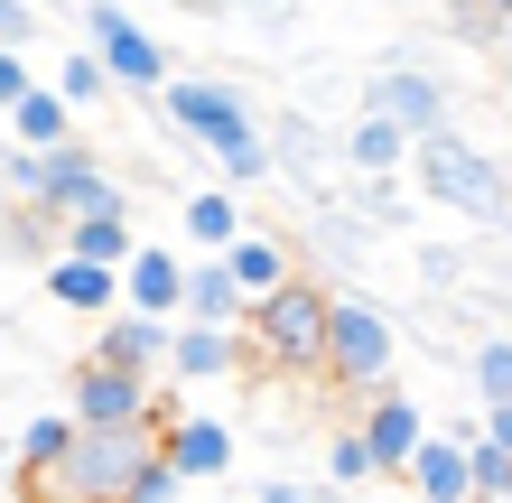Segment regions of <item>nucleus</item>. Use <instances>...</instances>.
Wrapping results in <instances>:
<instances>
[{
  "label": "nucleus",
  "instance_id": "obj_1",
  "mask_svg": "<svg viewBox=\"0 0 512 503\" xmlns=\"http://www.w3.org/2000/svg\"><path fill=\"white\" fill-rule=\"evenodd\" d=\"M401 177L429 205H447V215H466V224H512V168L494 150H475L466 131H419L410 140V159Z\"/></svg>",
  "mask_w": 512,
  "mask_h": 503
},
{
  "label": "nucleus",
  "instance_id": "obj_2",
  "mask_svg": "<svg viewBox=\"0 0 512 503\" xmlns=\"http://www.w3.org/2000/svg\"><path fill=\"white\" fill-rule=\"evenodd\" d=\"M149 438L159 429H84L75 420L66 457H56L47 476H19V494L28 503H122V485H131V466H140Z\"/></svg>",
  "mask_w": 512,
  "mask_h": 503
},
{
  "label": "nucleus",
  "instance_id": "obj_3",
  "mask_svg": "<svg viewBox=\"0 0 512 503\" xmlns=\"http://www.w3.org/2000/svg\"><path fill=\"white\" fill-rule=\"evenodd\" d=\"M326 289L317 280H280L270 299H252L243 317V336H252V364L261 373H317L326 364Z\"/></svg>",
  "mask_w": 512,
  "mask_h": 503
},
{
  "label": "nucleus",
  "instance_id": "obj_4",
  "mask_svg": "<svg viewBox=\"0 0 512 503\" xmlns=\"http://www.w3.org/2000/svg\"><path fill=\"white\" fill-rule=\"evenodd\" d=\"M149 103H159V122H168L177 140H196L205 159L261 131L252 94H243V84H224V75H168V84H159V94H149Z\"/></svg>",
  "mask_w": 512,
  "mask_h": 503
},
{
  "label": "nucleus",
  "instance_id": "obj_5",
  "mask_svg": "<svg viewBox=\"0 0 512 503\" xmlns=\"http://www.w3.org/2000/svg\"><path fill=\"white\" fill-rule=\"evenodd\" d=\"M391 364H401V336H391V317L373 299H336L326 308V364L317 373L336 382V392H382Z\"/></svg>",
  "mask_w": 512,
  "mask_h": 503
},
{
  "label": "nucleus",
  "instance_id": "obj_6",
  "mask_svg": "<svg viewBox=\"0 0 512 503\" xmlns=\"http://www.w3.org/2000/svg\"><path fill=\"white\" fill-rule=\"evenodd\" d=\"M84 47L103 56L112 94H140V103H149V94H159V84L177 75V66H168V47L149 38V28L122 10V0H84Z\"/></svg>",
  "mask_w": 512,
  "mask_h": 503
},
{
  "label": "nucleus",
  "instance_id": "obj_7",
  "mask_svg": "<svg viewBox=\"0 0 512 503\" xmlns=\"http://www.w3.org/2000/svg\"><path fill=\"white\" fill-rule=\"evenodd\" d=\"M66 410H75L84 429H159L168 420V401L149 392V373H122V364H103V354H84V364H75Z\"/></svg>",
  "mask_w": 512,
  "mask_h": 503
},
{
  "label": "nucleus",
  "instance_id": "obj_8",
  "mask_svg": "<svg viewBox=\"0 0 512 503\" xmlns=\"http://www.w3.org/2000/svg\"><path fill=\"white\" fill-rule=\"evenodd\" d=\"M364 112L391 131H447V75H429L419 56H382V66L364 75Z\"/></svg>",
  "mask_w": 512,
  "mask_h": 503
},
{
  "label": "nucleus",
  "instance_id": "obj_9",
  "mask_svg": "<svg viewBox=\"0 0 512 503\" xmlns=\"http://www.w3.org/2000/svg\"><path fill=\"white\" fill-rule=\"evenodd\" d=\"M252 364V336L243 327H205V317H177L168 327V373L177 382H224Z\"/></svg>",
  "mask_w": 512,
  "mask_h": 503
},
{
  "label": "nucleus",
  "instance_id": "obj_10",
  "mask_svg": "<svg viewBox=\"0 0 512 503\" xmlns=\"http://www.w3.org/2000/svg\"><path fill=\"white\" fill-rule=\"evenodd\" d=\"M354 429H364V448H373V466L382 476H401V466L419 457V438H429V410H419L410 392H373V410H354Z\"/></svg>",
  "mask_w": 512,
  "mask_h": 503
},
{
  "label": "nucleus",
  "instance_id": "obj_11",
  "mask_svg": "<svg viewBox=\"0 0 512 503\" xmlns=\"http://www.w3.org/2000/svg\"><path fill=\"white\" fill-rule=\"evenodd\" d=\"M159 448L177 457V476H187V485H215L224 466H233V429L215 420V410H168V420H159Z\"/></svg>",
  "mask_w": 512,
  "mask_h": 503
},
{
  "label": "nucleus",
  "instance_id": "obj_12",
  "mask_svg": "<svg viewBox=\"0 0 512 503\" xmlns=\"http://www.w3.org/2000/svg\"><path fill=\"white\" fill-rule=\"evenodd\" d=\"M270 159H280V168H289V177H298V187H308L317 205L336 196V187H326V177H336L345 159H336V140H326L317 122H298V112H280V122H270Z\"/></svg>",
  "mask_w": 512,
  "mask_h": 503
},
{
  "label": "nucleus",
  "instance_id": "obj_13",
  "mask_svg": "<svg viewBox=\"0 0 512 503\" xmlns=\"http://www.w3.org/2000/svg\"><path fill=\"white\" fill-rule=\"evenodd\" d=\"M224 271L243 280V299H270L280 280H298V252H289V233H270V224H243L224 243Z\"/></svg>",
  "mask_w": 512,
  "mask_h": 503
},
{
  "label": "nucleus",
  "instance_id": "obj_14",
  "mask_svg": "<svg viewBox=\"0 0 512 503\" xmlns=\"http://www.w3.org/2000/svg\"><path fill=\"white\" fill-rule=\"evenodd\" d=\"M401 476L419 485V503H475V466H466V438L457 429H429Z\"/></svg>",
  "mask_w": 512,
  "mask_h": 503
},
{
  "label": "nucleus",
  "instance_id": "obj_15",
  "mask_svg": "<svg viewBox=\"0 0 512 503\" xmlns=\"http://www.w3.org/2000/svg\"><path fill=\"white\" fill-rule=\"evenodd\" d=\"M168 327H177V317L112 308V317H103V336H94V354H103V364H122V373H159V364H168Z\"/></svg>",
  "mask_w": 512,
  "mask_h": 503
},
{
  "label": "nucleus",
  "instance_id": "obj_16",
  "mask_svg": "<svg viewBox=\"0 0 512 503\" xmlns=\"http://www.w3.org/2000/svg\"><path fill=\"white\" fill-rule=\"evenodd\" d=\"M47 299L66 308V317H112V308H122V271H112V261L56 252V261H47Z\"/></svg>",
  "mask_w": 512,
  "mask_h": 503
},
{
  "label": "nucleus",
  "instance_id": "obj_17",
  "mask_svg": "<svg viewBox=\"0 0 512 503\" xmlns=\"http://www.w3.org/2000/svg\"><path fill=\"white\" fill-rule=\"evenodd\" d=\"M177 317H205V327H243L252 317L243 280L224 271V252H187V299H177Z\"/></svg>",
  "mask_w": 512,
  "mask_h": 503
},
{
  "label": "nucleus",
  "instance_id": "obj_18",
  "mask_svg": "<svg viewBox=\"0 0 512 503\" xmlns=\"http://www.w3.org/2000/svg\"><path fill=\"white\" fill-rule=\"evenodd\" d=\"M56 252H75V261H122L140 252V233H131V205H94V215H66L56 224Z\"/></svg>",
  "mask_w": 512,
  "mask_h": 503
},
{
  "label": "nucleus",
  "instance_id": "obj_19",
  "mask_svg": "<svg viewBox=\"0 0 512 503\" xmlns=\"http://www.w3.org/2000/svg\"><path fill=\"white\" fill-rule=\"evenodd\" d=\"M122 299L149 308V317H177V299H187V252H159V243H140L122 261Z\"/></svg>",
  "mask_w": 512,
  "mask_h": 503
},
{
  "label": "nucleus",
  "instance_id": "obj_20",
  "mask_svg": "<svg viewBox=\"0 0 512 503\" xmlns=\"http://www.w3.org/2000/svg\"><path fill=\"white\" fill-rule=\"evenodd\" d=\"M0 122H10L19 150H56V140H75V103L56 94V84H28V94L0 112Z\"/></svg>",
  "mask_w": 512,
  "mask_h": 503
},
{
  "label": "nucleus",
  "instance_id": "obj_21",
  "mask_svg": "<svg viewBox=\"0 0 512 503\" xmlns=\"http://www.w3.org/2000/svg\"><path fill=\"white\" fill-rule=\"evenodd\" d=\"M336 159H345L354 177H382V168L410 159V131H391V122H373V112H354V122L336 131Z\"/></svg>",
  "mask_w": 512,
  "mask_h": 503
},
{
  "label": "nucleus",
  "instance_id": "obj_22",
  "mask_svg": "<svg viewBox=\"0 0 512 503\" xmlns=\"http://www.w3.org/2000/svg\"><path fill=\"white\" fill-rule=\"evenodd\" d=\"M233 233H243V196H233V187H196L187 196V243L196 252H224Z\"/></svg>",
  "mask_w": 512,
  "mask_h": 503
},
{
  "label": "nucleus",
  "instance_id": "obj_23",
  "mask_svg": "<svg viewBox=\"0 0 512 503\" xmlns=\"http://www.w3.org/2000/svg\"><path fill=\"white\" fill-rule=\"evenodd\" d=\"M66 438H75V410H38L19 438H10V457H19V476H47L56 457H66Z\"/></svg>",
  "mask_w": 512,
  "mask_h": 503
},
{
  "label": "nucleus",
  "instance_id": "obj_24",
  "mask_svg": "<svg viewBox=\"0 0 512 503\" xmlns=\"http://www.w3.org/2000/svg\"><path fill=\"white\" fill-rule=\"evenodd\" d=\"M187 494V476H177V457L159 448V438H149L140 448V466H131V485H122V503H177Z\"/></svg>",
  "mask_w": 512,
  "mask_h": 503
},
{
  "label": "nucleus",
  "instance_id": "obj_25",
  "mask_svg": "<svg viewBox=\"0 0 512 503\" xmlns=\"http://www.w3.org/2000/svg\"><path fill=\"white\" fill-rule=\"evenodd\" d=\"M215 177H224L233 196H243V187H261V177H280V159H270V131L233 140V150H215Z\"/></svg>",
  "mask_w": 512,
  "mask_h": 503
},
{
  "label": "nucleus",
  "instance_id": "obj_26",
  "mask_svg": "<svg viewBox=\"0 0 512 503\" xmlns=\"http://www.w3.org/2000/svg\"><path fill=\"white\" fill-rule=\"evenodd\" d=\"M401 187H410V177H401V168H382V177H354V187H345V205H354L364 224H401V215H410V205H401Z\"/></svg>",
  "mask_w": 512,
  "mask_h": 503
},
{
  "label": "nucleus",
  "instance_id": "obj_27",
  "mask_svg": "<svg viewBox=\"0 0 512 503\" xmlns=\"http://www.w3.org/2000/svg\"><path fill=\"white\" fill-rule=\"evenodd\" d=\"M56 94H66L75 112H84V103H103V94H112L103 56H94V47H66V56H56Z\"/></svg>",
  "mask_w": 512,
  "mask_h": 503
},
{
  "label": "nucleus",
  "instance_id": "obj_28",
  "mask_svg": "<svg viewBox=\"0 0 512 503\" xmlns=\"http://www.w3.org/2000/svg\"><path fill=\"white\" fill-rule=\"evenodd\" d=\"M373 476H382V466H373V448H364V429L345 420L336 438H326V485H345V494H354V485H373Z\"/></svg>",
  "mask_w": 512,
  "mask_h": 503
},
{
  "label": "nucleus",
  "instance_id": "obj_29",
  "mask_svg": "<svg viewBox=\"0 0 512 503\" xmlns=\"http://www.w3.org/2000/svg\"><path fill=\"white\" fill-rule=\"evenodd\" d=\"M466 373H475V392L485 401H512V336H485L466 354Z\"/></svg>",
  "mask_w": 512,
  "mask_h": 503
},
{
  "label": "nucleus",
  "instance_id": "obj_30",
  "mask_svg": "<svg viewBox=\"0 0 512 503\" xmlns=\"http://www.w3.org/2000/svg\"><path fill=\"white\" fill-rule=\"evenodd\" d=\"M466 466H475V494H512V448H503V438L475 429L466 438Z\"/></svg>",
  "mask_w": 512,
  "mask_h": 503
},
{
  "label": "nucleus",
  "instance_id": "obj_31",
  "mask_svg": "<svg viewBox=\"0 0 512 503\" xmlns=\"http://www.w3.org/2000/svg\"><path fill=\"white\" fill-rule=\"evenodd\" d=\"M0 47H38V0H0Z\"/></svg>",
  "mask_w": 512,
  "mask_h": 503
},
{
  "label": "nucleus",
  "instance_id": "obj_32",
  "mask_svg": "<svg viewBox=\"0 0 512 503\" xmlns=\"http://www.w3.org/2000/svg\"><path fill=\"white\" fill-rule=\"evenodd\" d=\"M28 84H38V66H28V47H0V112H10Z\"/></svg>",
  "mask_w": 512,
  "mask_h": 503
},
{
  "label": "nucleus",
  "instance_id": "obj_33",
  "mask_svg": "<svg viewBox=\"0 0 512 503\" xmlns=\"http://www.w3.org/2000/svg\"><path fill=\"white\" fill-rule=\"evenodd\" d=\"M252 503H308V485H289V476H270V485H261Z\"/></svg>",
  "mask_w": 512,
  "mask_h": 503
},
{
  "label": "nucleus",
  "instance_id": "obj_34",
  "mask_svg": "<svg viewBox=\"0 0 512 503\" xmlns=\"http://www.w3.org/2000/svg\"><path fill=\"white\" fill-rule=\"evenodd\" d=\"M485 438H503V448H512V401H485Z\"/></svg>",
  "mask_w": 512,
  "mask_h": 503
},
{
  "label": "nucleus",
  "instance_id": "obj_35",
  "mask_svg": "<svg viewBox=\"0 0 512 503\" xmlns=\"http://www.w3.org/2000/svg\"><path fill=\"white\" fill-rule=\"evenodd\" d=\"M233 10H252V19H280V10H289V0H233Z\"/></svg>",
  "mask_w": 512,
  "mask_h": 503
},
{
  "label": "nucleus",
  "instance_id": "obj_36",
  "mask_svg": "<svg viewBox=\"0 0 512 503\" xmlns=\"http://www.w3.org/2000/svg\"><path fill=\"white\" fill-rule=\"evenodd\" d=\"M308 503H354V494L345 485H308Z\"/></svg>",
  "mask_w": 512,
  "mask_h": 503
},
{
  "label": "nucleus",
  "instance_id": "obj_37",
  "mask_svg": "<svg viewBox=\"0 0 512 503\" xmlns=\"http://www.w3.org/2000/svg\"><path fill=\"white\" fill-rule=\"evenodd\" d=\"M485 10H494V19H512V0H485Z\"/></svg>",
  "mask_w": 512,
  "mask_h": 503
},
{
  "label": "nucleus",
  "instance_id": "obj_38",
  "mask_svg": "<svg viewBox=\"0 0 512 503\" xmlns=\"http://www.w3.org/2000/svg\"><path fill=\"white\" fill-rule=\"evenodd\" d=\"M475 503H512V494H475Z\"/></svg>",
  "mask_w": 512,
  "mask_h": 503
}]
</instances>
